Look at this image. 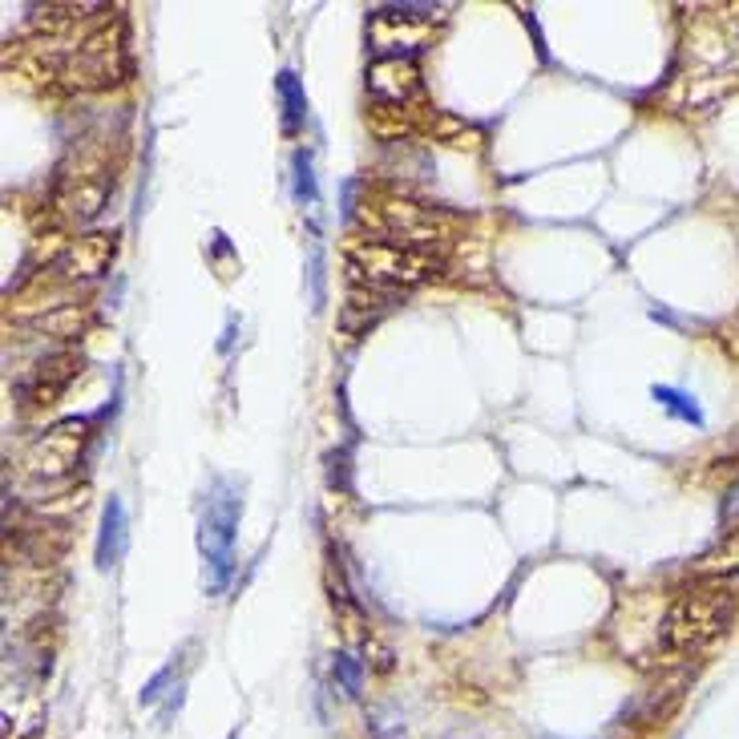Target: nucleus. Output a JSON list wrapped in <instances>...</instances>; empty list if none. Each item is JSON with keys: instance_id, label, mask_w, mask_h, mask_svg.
<instances>
[{"instance_id": "1", "label": "nucleus", "mask_w": 739, "mask_h": 739, "mask_svg": "<svg viewBox=\"0 0 739 739\" xmlns=\"http://www.w3.org/2000/svg\"><path fill=\"white\" fill-rule=\"evenodd\" d=\"M243 514V493L231 477H214L199 517V554L206 594H223L235 574V529Z\"/></svg>"}, {"instance_id": "2", "label": "nucleus", "mask_w": 739, "mask_h": 739, "mask_svg": "<svg viewBox=\"0 0 739 739\" xmlns=\"http://www.w3.org/2000/svg\"><path fill=\"white\" fill-rule=\"evenodd\" d=\"M736 583L723 578H707L699 590H687L675 603L671 618H667V642L675 650H699L711 639H719L728 630L731 615H736Z\"/></svg>"}, {"instance_id": "3", "label": "nucleus", "mask_w": 739, "mask_h": 739, "mask_svg": "<svg viewBox=\"0 0 739 739\" xmlns=\"http://www.w3.org/2000/svg\"><path fill=\"white\" fill-rule=\"evenodd\" d=\"M347 275H352L356 287L401 295L408 292L413 283L425 280L428 259L421 255V251L388 243V239H360V243H352V251H347Z\"/></svg>"}, {"instance_id": "4", "label": "nucleus", "mask_w": 739, "mask_h": 739, "mask_svg": "<svg viewBox=\"0 0 739 739\" xmlns=\"http://www.w3.org/2000/svg\"><path fill=\"white\" fill-rule=\"evenodd\" d=\"M368 93L384 105H408L421 93V69L413 57L388 53L368 69Z\"/></svg>"}, {"instance_id": "5", "label": "nucleus", "mask_w": 739, "mask_h": 739, "mask_svg": "<svg viewBox=\"0 0 739 739\" xmlns=\"http://www.w3.org/2000/svg\"><path fill=\"white\" fill-rule=\"evenodd\" d=\"M78 453H81V425L69 421V425L49 428L45 437L24 453V465H29V473H65L69 465H78Z\"/></svg>"}, {"instance_id": "6", "label": "nucleus", "mask_w": 739, "mask_h": 739, "mask_svg": "<svg viewBox=\"0 0 739 739\" xmlns=\"http://www.w3.org/2000/svg\"><path fill=\"white\" fill-rule=\"evenodd\" d=\"M113 251H118L113 235H85V239H78V243L65 246V255H61L57 267L65 271L69 280H93V275H101V271H110Z\"/></svg>"}, {"instance_id": "7", "label": "nucleus", "mask_w": 739, "mask_h": 739, "mask_svg": "<svg viewBox=\"0 0 739 739\" xmlns=\"http://www.w3.org/2000/svg\"><path fill=\"white\" fill-rule=\"evenodd\" d=\"M130 549V517H125L122 497H110L101 509V529H98V570H113Z\"/></svg>"}, {"instance_id": "8", "label": "nucleus", "mask_w": 739, "mask_h": 739, "mask_svg": "<svg viewBox=\"0 0 739 739\" xmlns=\"http://www.w3.org/2000/svg\"><path fill=\"white\" fill-rule=\"evenodd\" d=\"M275 90H280V101H283V130L295 134V130L307 122V93H303V81L295 78L292 69H283L280 81H275Z\"/></svg>"}, {"instance_id": "9", "label": "nucleus", "mask_w": 739, "mask_h": 739, "mask_svg": "<svg viewBox=\"0 0 739 739\" xmlns=\"http://www.w3.org/2000/svg\"><path fill=\"white\" fill-rule=\"evenodd\" d=\"M650 396H655V401H659V408H667L675 421L703 428V408L695 404L691 393H684V388H671V384H655V388H650Z\"/></svg>"}, {"instance_id": "10", "label": "nucleus", "mask_w": 739, "mask_h": 739, "mask_svg": "<svg viewBox=\"0 0 739 739\" xmlns=\"http://www.w3.org/2000/svg\"><path fill=\"white\" fill-rule=\"evenodd\" d=\"M332 675H336V684L344 687V695H360V687H364V667H360V659L347 655V650H340L336 659H332Z\"/></svg>"}, {"instance_id": "11", "label": "nucleus", "mask_w": 739, "mask_h": 739, "mask_svg": "<svg viewBox=\"0 0 739 739\" xmlns=\"http://www.w3.org/2000/svg\"><path fill=\"white\" fill-rule=\"evenodd\" d=\"M292 166H295V199H300V202H315V174H312V154H307V150H295Z\"/></svg>"}]
</instances>
